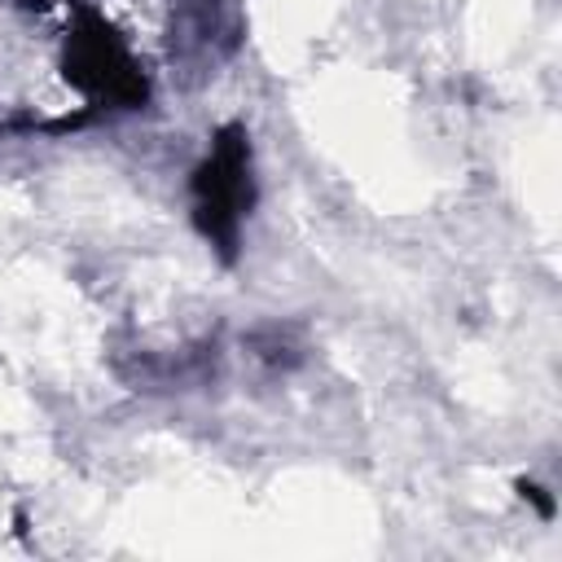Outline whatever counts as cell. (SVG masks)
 Returning a JSON list of instances; mask_svg holds the SVG:
<instances>
[{
	"mask_svg": "<svg viewBox=\"0 0 562 562\" xmlns=\"http://www.w3.org/2000/svg\"><path fill=\"white\" fill-rule=\"evenodd\" d=\"M255 206V158H250V136L241 123H224L211 136L206 158L189 176V211L193 228L215 246L224 263L237 259L241 246V224Z\"/></svg>",
	"mask_w": 562,
	"mask_h": 562,
	"instance_id": "1",
	"label": "cell"
},
{
	"mask_svg": "<svg viewBox=\"0 0 562 562\" xmlns=\"http://www.w3.org/2000/svg\"><path fill=\"white\" fill-rule=\"evenodd\" d=\"M61 70L88 110H140L149 101V75L97 9H79L66 26Z\"/></svg>",
	"mask_w": 562,
	"mask_h": 562,
	"instance_id": "2",
	"label": "cell"
},
{
	"mask_svg": "<svg viewBox=\"0 0 562 562\" xmlns=\"http://www.w3.org/2000/svg\"><path fill=\"white\" fill-rule=\"evenodd\" d=\"M514 487H518V496H522V501H531V505L540 509V518H553V496H549L540 483H531V479H518Z\"/></svg>",
	"mask_w": 562,
	"mask_h": 562,
	"instance_id": "3",
	"label": "cell"
}]
</instances>
